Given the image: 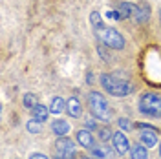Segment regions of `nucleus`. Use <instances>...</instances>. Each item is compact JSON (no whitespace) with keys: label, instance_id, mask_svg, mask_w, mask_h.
<instances>
[{"label":"nucleus","instance_id":"1a4fd4ad","mask_svg":"<svg viewBox=\"0 0 161 159\" xmlns=\"http://www.w3.org/2000/svg\"><path fill=\"white\" fill-rule=\"evenodd\" d=\"M148 17H150V8H148V4L139 2V4H137V9H136V15H134L136 22L143 24V22H147V20H148Z\"/></svg>","mask_w":161,"mask_h":159},{"label":"nucleus","instance_id":"a878e982","mask_svg":"<svg viewBox=\"0 0 161 159\" xmlns=\"http://www.w3.org/2000/svg\"><path fill=\"white\" fill-rule=\"evenodd\" d=\"M159 20H161V8H159Z\"/></svg>","mask_w":161,"mask_h":159},{"label":"nucleus","instance_id":"ddd939ff","mask_svg":"<svg viewBox=\"0 0 161 159\" xmlns=\"http://www.w3.org/2000/svg\"><path fill=\"white\" fill-rule=\"evenodd\" d=\"M51 130H53V134L55 135H59V137H64L68 132H70V124L66 123V121H55L53 124H51Z\"/></svg>","mask_w":161,"mask_h":159},{"label":"nucleus","instance_id":"393cba45","mask_svg":"<svg viewBox=\"0 0 161 159\" xmlns=\"http://www.w3.org/2000/svg\"><path fill=\"white\" fill-rule=\"evenodd\" d=\"M159 157H161V145H159Z\"/></svg>","mask_w":161,"mask_h":159},{"label":"nucleus","instance_id":"f257e3e1","mask_svg":"<svg viewBox=\"0 0 161 159\" xmlns=\"http://www.w3.org/2000/svg\"><path fill=\"white\" fill-rule=\"evenodd\" d=\"M101 84L114 97H126V95H130L132 90H134L132 84H128V82H125L121 79H115L114 75H108V73L101 75Z\"/></svg>","mask_w":161,"mask_h":159},{"label":"nucleus","instance_id":"4468645a","mask_svg":"<svg viewBox=\"0 0 161 159\" xmlns=\"http://www.w3.org/2000/svg\"><path fill=\"white\" fill-rule=\"evenodd\" d=\"M130 157L132 159H148V152L145 145H134L130 148Z\"/></svg>","mask_w":161,"mask_h":159},{"label":"nucleus","instance_id":"6ab92c4d","mask_svg":"<svg viewBox=\"0 0 161 159\" xmlns=\"http://www.w3.org/2000/svg\"><path fill=\"white\" fill-rule=\"evenodd\" d=\"M24 106L28 110H33L37 106V97H35L33 93H26V95H24Z\"/></svg>","mask_w":161,"mask_h":159},{"label":"nucleus","instance_id":"dca6fc26","mask_svg":"<svg viewBox=\"0 0 161 159\" xmlns=\"http://www.w3.org/2000/svg\"><path fill=\"white\" fill-rule=\"evenodd\" d=\"M48 113H50V110L46 108V106L37 104V106L33 108V119H37V121H40V123H44V121L48 119Z\"/></svg>","mask_w":161,"mask_h":159},{"label":"nucleus","instance_id":"0eeeda50","mask_svg":"<svg viewBox=\"0 0 161 159\" xmlns=\"http://www.w3.org/2000/svg\"><path fill=\"white\" fill-rule=\"evenodd\" d=\"M112 143H114V150L123 156V154H126L128 152V139H126V135L123 134V132H115L114 135H112Z\"/></svg>","mask_w":161,"mask_h":159},{"label":"nucleus","instance_id":"9d476101","mask_svg":"<svg viewBox=\"0 0 161 159\" xmlns=\"http://www.w3.org/2000/svg\"><path fill=\"white\" fill-rule=\"evenodd\" d=\"M66 112H68L70 117H80L82 108H80V102H79L77 97H71V99L66 102Z\"/></svg>","mask_w":161,"mask_h":159},{"label":"nucleus","instance_id":"20e7f679","mask_svg":"<svg viewBox=\"0 0 161 159\" xmlns=\"http://www.w3.org/2000/svg\"><path fill=\"white\" fill-rule=\"evenodd\" d=\"M73 156H75V145H73V141L66 139V137L57 139L53 159H73Z\"/></svg>","mask_w":161,"mask_h":159},{"label":"nucleus","instance_id":"39448f33","mask_svg":"<svg viewBox=\"0 0 161 159\" xmlns=\"http://www.w3.org/2000/svg\"><path fill=\"white\" fill-rule=\"evenodd\" d=\"M101 37H103V42L106 46L114 48V50H123L125 48V39H123V35H121L119 31L106 28V30L101 33Z\"/></svg>","mask_w":161,"mask_h":159},{"label":"nucleus","instance_id":"f8f14e48","mask_svg":"<svg viewBox=\"0 0 161 159\" xmlns=\"http://www.w3.org/2000/svg\"><path fill=\"white\" fill-rule=\"evenodd\" d=\"M137 4H130V2H121L119 4V13L123 15V19H130L136 15Z\"/></svg>","mask_w":161,"mask_h":159},{"label":"nucleus","instance_id":"f3484780","mask_svg":"<svg viewBox=\"0 0 161 159\" xmlns=\"http://www.w3.org/2000/svg\"><path fill=\"white\" fill-rule=\"evenodd\" d=\"M90 20H92V26H93L97 31H104L106 30L104 24H103V19H101V15L97 13V11H93V13L90 15Z\"/></svg>","mask_w":161,"mask_h":159},{"label":"nucleus","instance_id":"6e6552de","mask_svg":"<svg viewBox=\"0 0 161 159\" xmlns=\"http://www.w3.org/2000/svg\"><path fill=\"white\" fill-rule=\"evenodd\" d=\"M90 154L93 159H114L117 152L110 146H92Z\"/></svg>","mask_w":161,"mask_h":159},{"label":"nucleus","instance_id":"7ed1b4c3","mask_svg":"<svg viewBox=\"0 0 161 159\" xmlns=\"http://www.w3.org/2000/svg\"><path fill=\"white\" fill-rule=\"evenodd\" d=\"M88 106H90V112L93 113L95 119H103V121H108L110 119V108H108V102L106 99L97 93V91H92L88 95Z\"/></svg>","mask_w":161,"mask_h":159},{"label":"nucleus","instance_id":"2eb2a0df","mask_svg":"<svg viewBox=\"0 0 161 159\" xmlns=\"http://www.w3.org/2000/svg\"><path fill=\"white\" fill-rule=\"evenodd\" d=\"M64 108H66L64 99H60V97H53V101H51V104H50V112H51V113L59 115V113L64 112Z\"/></svg>","mask_w":161,"mask_h":159},{"label":"nucleus","instance_id":"b1692460","mask_svg":"<svg viewBox=\"0 0 161 159\" xmlns=\"http://www.w3.org/2000/svg\"><path fill=\"white\" fill-rule=\"evenodd\" d=\"M30 159H48V157H46L44 154H33V156H31Z\"/></svg>","mask_w":161,"mask_h":159},{"label":"nucleus","instance_id":"9b49d317","mask_svg":"<svg viewBox=\"0 0 161 159\" xmlns=\"http://www.w3.org/2000/svg\"><path fill=\"white\" fill-rule=\"evenodd\" d=\"M77 141L80 143V146H84V148H92L93 146V137H92V134L88 130H79L77 132Z\"/></svg>","mask_w":161,"mask_h":159},{"label":"nucleus","instance_id":"423d86ee","mask_svg":"<svg viewBox=\"0 0 161 159\" xmlns=\"http://www.w3.org/2000/svg\"><path fill=\"white\" fill-rule=\"evenodd\" d=\"M139 141H141V145H145L147 148H152V146H156V143H158L156 128H150V126H141Z\"/></svg>","mask_w":161,"mask_h":159},{"label":"nucleus","instance_id":"aec40b11","mask_svg":"<svg viewBox=\"0 0 161 159\" xmlns=\"http://www.w3.org/2000/svg\"><path fill=\"white\" fill-rule=\"evenodd\" d=\"M112 135H114V134H110V130H108V128L99 130V139H101V141H108Z\"/></svg>","mask_w":161,"mask_h":159},{"label":"nucleus","instance_id":"a211bd4d","mask_svg":"<svg viewBox=\"0 0 161 159\" xmlns=\"http://www.w3.org/2000/svg\"><path fill=\"white\" fill-rule=\"evenodd\" d=\"M26 128H28L30 134H40V132H42V123L37 121V119H31V121H28Z\"/></svg>","mask_w":161,"mask_h":159},{"label":"nucleus","instance_id":"f03ea898","mask_svg":"<svg viewBox=\"0 0 161 159\" xmlns=\"http://www.w3.org/2000/svg\"><path fill=\"white\" fill-rule=\"evenodd\" d=\"M139 112L147 117H161V93H143L139 97Z\"/></svg>","mask_w":161,"mask_h":159},{"label":"nucleus","instance_id":"412c9836","mask_svg":"<svg viewBox=\"0 0 161 159\" xmlns=\"http://www.w3.org/2000/svg\"><path fill=\"white\" fill-rule=\"evenodd\" d=\"M119 126L123 130H128V132H130V130H132V123L128 119H119Z\"/></svg>","mask_w":161,"mask_h":159},{"label":"nucleus","instance_id":"4be33fe9","mask_svg":"<svg viewBox=\"0 0 161 159\" xmlns=\"http://www.w3.org/2000/svg\"><path fill=\"white\" fill-rule=\"evenodd\" d=\"M106 17H108V19H112V20H119V19H123V15H121L119 11H108V13H106Z\"/></svg>","mask_w":161,"mask_h":159},{"label":"nucleus","instance_id":"5701e85b","mask_svg":"<svg viewBox=\"0 0 161 159\" xmlns=\"http://www.w3.org/2000/svg\"><path fill=\"white\" fill-rule=\"evenodd\" d=\"M97 51H99V55H101L104 60H110V57L106 55V51H104V48H103V46H99V48H97Z\"/></svg>","mask_w":161,"mask_h":159}]
</instances>
